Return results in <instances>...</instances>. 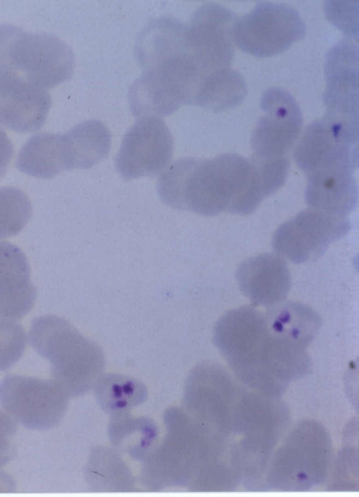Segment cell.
Masks as SVG:
<instances>
[{
    "label": "cell",
    "mask_w": 359,
    "mask_h": 497,
    "mask_svg": "<svg viewBox=\"0 0 359 497\" xmlns=\"http://www.w3.org/2000/svg\"><path fill=\"white\" fill-rule=\"evenodd\" d=\"M320 322L316 311L299 302H282L265 311L243 306L219 319L214 341L243 380L278 388L307 372L306 348Z\"/></svg>",
    "instance_id": "6da1fadb"
},
{
    "label": "cell",
    "mask_w": 359,
    "mask_h": 497,
    "mask_svg": "<svg viewBox=\"0 0 359 497\" xmlns=\"http://www.w3.org/2000/svg\"><path fill=\"white\" fill-rule=\"evenodd\" d=\"M255 169L251 160L236 154L210 159L180 158L157 182L161 200L178 210L204 216L225 211L252 212Z\"/></svg>",
    "instance_id": "7a4b0ae2"
},
{
    "label": "cell",
    "mask_w": 359,
    "mask_h": 497,
    "mask_svg": "<svg viewBox=\"0 0 359 497\" xmlns=\"http://www.w3.org/2000/svg\"><path fill=\"white\" fill-rule=\"evenodd\" d=\"M29 339L36 352L50 362L52 379L68 395L88 390L103 370L100 348L64 318L55 315L34 318Z\"/></svg>",
    "instance_id": "3957f363"
},
{
    "label": "cell",
    "mask_w": 359,
    "mask_h": 497,
    "mask_svg": "<svg viewBox=\"0 0 359 497\" xmlns=\"http://www.w3.org/2000/svg\"><path fill=\"white\" fill-rule=\"evenodd\" d=\"M75 59L59 37L0 25V74L11 75L44 90L69 80Z\"/></svg>",
    "instance_id": "277c9868"
},
{
    "label": "cell",
    "mask_w": 359,
    "mask_h": 497,
    "mask_svg": "<svg viewBox=\"0 0 359 497\" xmlns=\"http://www.w3.org/2000/svg\"><path fill=\"white\" fill-rule=\"evenodd\" d=\"M201 73L185 53L144 70L129 89L131 111L137 118L170 115L191 104Z\"/></svg>",
    "instance_id": "5b68a950"
},
{
    "label": "cell",
    "mask_w": 359,
    "mask_h": 497,
    "mask_svg": "<svg viewBox=\"0 0 359 497\" xmlns=\"http://www.w3.org/2000/svg\"><path fill=\"white\" fill-rule=\"evenodd\" d=\"M358 120L326 111L321 119L308 125L294 150L298 167L307 176L354 171L358 165Z\"/></svg>",
    "instance_id": "8992f818"
},
{
    "label": "cell",
    "mask_w": 359,
    "mask_h": 497,
    "mask_svg": "<svg viewBox=\"0 0 359 497\" xmlns=\"http://www.w3.org/2000/svg\"><path fill=\"white\" fill-rule=\"evenodd\" d=\"M306 29L294 8L285 4L259 1L249 13L237 19L232 36L241 50L257 57H267L284 52L302 40Z\"/></svg>",
    "instance_id": "52a82bcc"
},
{
    "label": "cell",
    "mask_w": 359,
    "mask_h": 497,
    "mask_svg": "<svg viewBox=\"0 0 359 497\" xmlns=\"http://www.w3.org/2000/svg\"><path fill=\"white\" fill-rule=\"evenodd\" d=\"M68 396L53 379L9 374L0 382V404L15 421L32 430L58 424Z\"/></svg>",
    "instance_id": "ba28073f"
},
{
    "label": "cell",
    "mask_w": 359,
    "mask_h": 497,
    "mask_svg": "<svg viewBox=\"0 0 359 497\" xmlns=\"http://www.w3.org/2000/svg\"><path fill=\"white\" fill-rule=\"evenodd\" d=\"M236 20L233 12L215 3L203 4L192 14L185 26V44L201 76L230 68Z\"/></svg>",
    "instance_id": "9c48e42d"
},
{
    "label": "cell",
    "mask_w": 359,
    "mask_h": 497,
    "mask_svg": "<svg viewBox=\"0 0 359 497\" xmlns=\"http://www.w3.org/2000/svg\"><path fill=\"white\" fill-rule=\"evenodd\" d=\"M346 217L314 208L306 209L276 231L272 245L277 253L294 264L319 258L328 246L350 230Z\"/></svg>",
    "instance_id": "30bf717a"
},
{
    "label": "cell",
    "mask_w": 359,
    "mask_h": 497,
    "mask_svg": "<svg viewBox=\"0 0 359 497\" xmlns=\"http://www.w3.org/2000/svg\"><path fill=\"white\" fill-rule=\"evenodd\" d=\"M260 105L263 114L251 137L252 158H286L302 130L303 117L300 107L289 92L279 88L266 90Z\"/></svg>",
    "instance_id": "8fae6325"
},
{
    "label": "cell",
    "mask_w": 359,
    "mask_h": 497,
    "mask_svg": "<svg viewBox=\"0 0 359 497\" xmlns=\"http://www.w3.org/2000/svg\"><path fill=\"white\" fill-rule=\"evenodd\" d=\"M173 149L172 134L161 118H138L122 140L116 168L126 180L156 175L168 165Z\"/></svg>",
    "instance_id": "7c38bea8"
},
{
    "label": "cell",
    "mask_w": 359,
    "mask_h": 497,
    "mask_svg": "<svg viewBox=\"0 0 359 497\" xmlns=\"http://www.w3.org/2000/svg\"><path fill=\"white\" fill-rule=\"evenodd\" d=\"M50 106L46 90L16 76L0 74V125L18 132L37 131Z\"/></svg>",
    "instance_id": "4fadbf2b"
},
{
    "label": "cell",
    "mask_w": 359,
    "mask_h": 497,
    "mask_svg": "<svg viewBox=\"0 0 359 497\" xmlns=\"http://www.w3.org/2000/svg\"><path fill=\"white\" fill-rule=\"evenodd\" d=\"M236 275L241 292L256 306L271 307L282 303L290 288L287 264L273 254H259L243 261Z\"/></svg>",
    "instance_id": "5bb4252c"
},
{
    "label": "cell",
    "mask_w": 359,
    "mask_h": 497,
    "mask_svg": "<svg viewBox=\"0 0 359 497\" xmlns=\"http://www.w3.org/2000/svg\"><path fill=\"white\" fill-rule=\"evenodd\" d=\"M36 294L24 252L12 243L0 241V316L22 318L33 308Z\"/></svg>",
    "instance_id": "9a60e30c"
},
{
    "label": "cell",
    "mask_w": 359,
    "mask_h": 497,
    "mask_svg": "<svg viewBox=\"0 0 359 497\" xmlns=\"http://www.w3.org/2000/svg\"><path fill=\"white\" fill-rule=\"evenodd\" d=\"M323 95L326 109L348 114L358 112V44L343 39L328 52Z\"/></svg>",
    "instance_id": "2e32d148"
},
{
    "label": "cell",
    "mask_w": 359,
    "mask_h": 497,
    "mask_svg": "<svg viewBox=\"0 0 359 497\" xmlns=\"http://www.w3.org/2000/svg\"><path fill=\"white\" fill-rule=\"evenodd\" d=\"M111 135L97 120L83 121L59 135V154L63 170L87 169L104 159L111 147Z\"/></svg>",
    "instance_id": "e0dca14e"
},
{
    "label": "cell",
    "mask_w": 359,
    "mask_h": 497,
    "mask_svg": "<svg viewBox=\"0 0 359 497\" xmlns=\"http://www.w3.org/2000/svg\"><path fill=\"white\" fill-rule=\"evenodd\" d=\"M353 173L350 170H332L307 176V204L328 214L346 217L358 201V186Z\"/></svg>",
    "instance_id": "ac0fdd59"
},
{
    "label": "cell",
    "mask_w": 359,
    "mask_h": 497,
    "mask_svg": "<svg viewBox=\"0 0 359 497\" xmlns=\"http://www.w3.org/2000/svg\"><path fill=\"white\" fill-rule=\"evenodd\" d=\"M185 53V26L171 17H161L149 22L139 35L135 46L137 59L143 70Z\"/></svg>",
    "instance_id": "d6986e66"
},
{
    "label": "cell",
    "mask_w": 359,
    "mask_h": 497,
    "mask_svg": "<svg viewBox=\"0 0 359 497\" xmlns=\"http://www.w3.org/2000/svg\"><path fill=\"white\" fill-rule=\"evenodd\" d=\"M247 93L241 74L231 68L221 69L200 79L191 104L220 112L240 104Z\"/></svg>",
    "instance_id": "ffe728a7"
},
{
    "label": "cell",
    "mask_w": 359,
    "mask_h": 497,
    "mask_svg": "<svg viewBox=\"0 0 359 497\" xmlns=\"http://www.w3.org/2000/svg\"><path fill=\"white\" fill-rule=\"evenodd\" d=\"M32 213L31 203L22 191L11 186L0 188V238L19 233Z\"/></svg>",
    "instance_id": "44dd1931"
},
{
    "label": "cell",
    "mask_w": 359,
    "mask_h": 497,
    "mask_svg": "<svg viewBox=\"0 0 359 497\" xmlns=\"http://www.w3.org/2000/svg\"><path fill=\"white\" fill-rule=\"evenodd\" d=\"M27 343L22 326L0 316V371H6L22 357Z\"/></svg>",
    "instance_id": "7402d4cb"
},
{
    "label": "cell",
    "mask_w": 359,
    "mask_h": 497,
    "mask_svg": "<svg viewBox=\"0 0 359 497\" xmlns=\"http://www.w3.org/2000/svg\"><path fill=\"white\" fill-rule=\"evenodd\" d=\"M17 426L15 420L0 410V468L12 460L15 452Z\"/></svg>",
    "instance_id": "603a6c76"
},
{
    "label": "cell",
    "mask_w": 359,
    "mask_h": 497,
    "mask_svg": "<svg viewBox=\"0 0 359 497\" xmlns=\"http://www.w3.org/2000/svg\"><path fill=\"white\" fill-rule=\"evenodd\" d=\"M13 154V144L5 131L0 128V179L5 175Z\"/></svg>",
    "instance_id": "cb8c5ba5"
}]
</instances>
